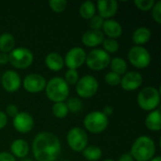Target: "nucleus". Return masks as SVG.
<instances>
[{
	"label": "nucleus",
	"mask_w": 161,
	"mask_h": 161,
	"mask_svg": "<svg viewBox=\"0 0 161 161\" xmlns=\"http://www.w3.org/2000/svg\"><path fill=\"white\" fill-rule=\"evenodd\" d=\"M33 155L37 161H55L60 154L61 144L53 133H39L32 144Z\"/></svg>",
	"instance_id": "f257e3e1"
},
{
	"label": "nucleus",
	"mask_w": 161,
	"mask_h": 161,
	"mask_svg": "<svg viewBox=\"0 0 161 161\" xmlns=\"http://www.w3.org/2000/svg\"><path fill=\"white\" fill-rule=\"evenodd\" d=\"M155 153V142L147 136H142L138 138L133 143L130 155L133 159H136L137 161H148L154 158Z\"/></svg>",
	"instance_id": "f03ea898"
},
{
	"label": "nucleus",
	"mask_w": 161,
	"mask_h": 161,
	"mask_svg": "<svg viewBox=\"0 0 161 161\" xmlns=\"http://www.w3.org/2000/svg\"><path fill=\"white\" fill-rule=\"evenodd\" d=\"M45 92L49 100L55 103L64 102L69 96V85L61 77H54L46 83Z\"/></svg>",
	"instance_id": "7ed1b4c3"
},
{
	"label": "nucleus",
	"mask_w": 161,
	"mask_h": 161,
	"mask_svg": "<svg viewBox=\"0 0 161 161\" xmlns=\"http://www.w3.org/2000/svg\"><path fill=\"white\" fill-rule=\"evenodd\" d=\"M160 103V93L157 88L146 87L142 89L138 95V104L147 111H153Z\"/></svg>",
	"instance_id": "20e7f679"
},
{
	"label": "nucleus",
	"mask_w": 161,
	"mask_h": 161,
	"mask_svg": "<svg viewBox=\"0 0 161 161\" xmlns=\"http://www.w3.org/2000/svg\"><path fill=\"white\" fill-rule=\"evenodd\" d=\"M85 128L93 134H98L106 130L108 125V117L101 111H92L86 115L84 119Z\"/></svg>",
	"instance_id": "39448f33"
},
{
	"label": "nucleus",
	"mask_w": 161,
	"mask_h": 161,
	"mask_svg": "<svg viewBox=\"0 0 161 161\" xmlns=\"http://www.w3.org/2000/svg\"><path fill=\"white\" fill-rule=\"evenodd\" d=\"M32 52L25 47H18L8 54V62L17 69L28 68L33 62Z\"/></svg>",
	"instance_id": "423d86ee"
},
{
	"label": "nucleus",
	"mask_w": 161,
	"mask_h": 161,
	"mask_svg": "<svg viewBox=\"0 0 161 161\" xmlns=\"http://www.w3.org/2000/svg\"><path fill=\"white\" fill-rule=\"evenodd\" d=\"M86 63L90 69L101 71L110 63V56L103 49H93L86 56Z\"/></svg>",
	"instance_id": "0eeeda50"
},
{
	"label": "nucleus",
	"mask_w": 161,
	"mask_h": 161,
	"mask_svg": "<svg viewBox=\"0 0 161 161\" xmlns=\"http://www.w3.org/2000/svg\"><path fill=\"white\" fill-rule=\"evenodd\" d=\"M99 83L92 75H84L75 84L76 93L82 98H91L98 91Z\"/></svg>",
	"instance_id": "6e6552de"
},
{
	"label": "nucleus",
	"mask_w": 161,
	"mask_h": 161,
	"mask_svg": "<svg viewBox=\"0 0 161 161\" xmlns=\"http://www.w3.org/2000/svg\"><path fill=\"white\" fill-rule=\"evenodd\" d=\"M67 142L70 148L75 152H82L88 144V135L80 127L72 128L67 134Z\"/></svg>",
	"instance_id": "1a4fd4ad"
},
{
	"label": "nucleus",
	"mask_w": 161,
	"mask_h": 161,
	"mask_svg": "<svg viewBox=\"0 0 161 161\" xmlns=\"http://www.w3.org/2000/svg\"><path fill=\"white\" fill-rule=\"evenodd\" d=\"M128 59L130 63L136 68L144 69L149 66L151 62V56L146 48L136 45L129 50Z\"/></svg>",
	"instance_id": "9d476101"
},
{
	"label": "nucleus",
	"mask_w": 161,
	"mask_h": 161,
	"mask_svg": "<svg viewBox=\"0 0 161 161\" xmlns=\"http://www.w3.org/2000/svg\"><path fill=\"white\" fill-rule=\"evenodd\" d=\"M86 52L81 47H74L70 49L64 58V63L69 69L76 70L86 61Z\"/></svg>",
	"instance_id": "9b49d317"
},
{
	"label": "nucleus",
	"mask_w": 161,
	"mask_h": 161,
	"mask_svg": "<svg viewBox=\"0 0 161 161\" xmlns=\"http://www.w3.org/2000/svg\"><path fill=\"white\" fill-rule=\"evenodd\" d=\"M23 86L27 92L38 93L45 89L46 80L42 75L39 74H31L25 77Z\"/></svg>",
	"instance_id": "f8f14e48"
},
{
	"label": "nucleus",
	"mask_w": 161,
	"mask_h": 161,
	"mask_svg": "<svg viewBox=\"0 0 161 161\" xmlns=\"http://www.w3.org/2000/svg\"><path fill=\"white\" fill-rule=\"evenodd\" d=\"M13 126L20 133H27L34 126L33 117L27 112H19L13 118Z\"/></svg>",
	"instance_id": "ddd939ff"
},
{
	"label": "nucleus",
	"mask_w": 161,
	"mask_h": 161,
	"mask_svg": "<svg viewBox=\"0 0 161 161\" xmlns=\"http://www.w3.org/2000/svg\"><path fill=\"white\" fill-rule=\"evenodd\" d=\"M1 83L8 92H15L21 86V78L15 71L8 70L2 75Z\"/></svg>",
	"instance_id": "4468645a"
},
{
	"label": "nucleus",
	"mask_w": 161,
	"mask_h": 161,
	"mask_svg": "<svg viewBox=\"0 0 161 161\" xmlns=\"http://www.w3.org/2000/svg\"><path fill=\"white\" fill-rule=\"evenodd\" d=\"M120 84L125 91H135L142 84V76L138 72H128L125 74L123 78H121Z\"/></svg>",
	"instance_id": "2eb2a0df"
},
{
	"label": "nucleus",
	"mask_w": 161,
	"mask_h": 161,
	"mask_svg": "<svg viewBox=\"0 0 161 161\" xmlns=\"http://www.w3.org/2000/svg\"><path fill=\"white\" fill-rule=\"evenodd\" d=\"M99 16L104 18L113 17L118 11V2L115 0H100L97 2Z\"/></svg>",
	"instance_id": "dca6fc26"
},
{
	"label": "nucleus",
	"mask_w": 161,
	"mask_h": 161,
	"mask_svg": "<svg viewBox=\"0 0 161 161\" xmlns=\"http://www.w3.org/2000/svg\"><path fill=\"white\" fill-rule=\"evenodd\" d=\"M104 33L101 30H88L82 36V42L89 47H95L104 41Z\"/></svg>",
	"instance_id": "f3484780"
},
{
	"label": "nucleus",
	"mask_w": 161,
	"mask_h": 161,
	"mask_svg": "<svg viewBox=\"0 0 161 161\" xmlns=\"http://www.w3.org/2000/svg\"><path fill=\"white\" fill-rule=\"evenodd\" d=\"M103 30H104V33L109 39H114V40H116V38H119L123 33L122 25H120L119 22L115 20L105 21L103 25Z\"/></svg>",
	"instance_id": "a211bd4d"
},
{
	"label": "nucleus",
	"mask_w": 161,
	"mask_h": 161,
	"mask_svg": "<svg viewBox=\"0 0 161 161\" xmlns=\"http://www.w3.org/2000/svg\"><path fill=\"white\" fill-rule=\"evenodd\" d=\"M45 65L51 71L58 72L64 66V59L60 54L56 52H51L45 57Z\"/></svg>",
	"instance_id": "6ab92c4d"
},
{
	"label": "nucleus",
	"mask_w": 161,
	"mask_h": 161,
	"mask_svg": "<svg viewBox=\"0 0 161 161\" xmlns=\"http://www.w3.org/2000/svg\"><path fill=\"white\" fill-rule=\"evenodd\" d=\"M10 151H11V155L15 158H25L29 152V146L28 143L26 142V141L22 140V139H18L15 140L11 145H10Z\"/></svg>",
	"instance_id": "aec40b11"
},
{
	"label": "nucleus",
	"mask_w": 161,
	"mask_h": 161,
	"mask_svg": "<svg viewBox=\"0 0 161 161\" xmlns=\"http://www.w3.org/2000/svg\"><path fill=\"white\" fill-rule=\"evenodd\" d=\"M145 125L149 130L159 131L161 129V115L160 110L156 109L148 114L145 120Z\"/></svg>",
	"instance_id": "412c9836"
},
{
	"label": "nucleus",
	"mask_w": 161,
	"mask_h": 161,
	"mask_svg": "<svg viewBox=\"0 0 161 161\" xmlns=\"http://www.w3.org/2000/svg\"><path fill=\"white\" fill-rule=\"evenodd\" d=\"M152 33L150 31L149 28L147 27H139L137 28L132 35V40L134 42V43L138 44V46H140L141 44H144L146 42H149V40L151 39Z\"/></svg>",
	"instance_id": "4be33fe9"
},
{
	"label": "nucleus",
	"mask_w": 161,
	"mask_h": 161,
	"mask_svg": "<svg viewBox=\"0 0 161 161\" xmlns=\"http://www.w3.org/2000/svg\"><path fill=\"white\" fill-rule=\"evenodd\" d=\"M15 46V39L9 33H3L0 35V51L1 53H8L13 50Z\"/></svg>",
	"instance_id": "5701e85b"
},
{
	"label": "nucleus",
	"mask_w": 161,
	"mask_h": 161,
	"mask_svg": "<svg viewBox=\"0 0 161 161\" xmlns=\"http://www.w3.org/2000/svg\"><path fill=\"white\" fill-rule=\"evenodd\" d=\"M96 11L95 4L92 1H86L82 3V5L79 8V13L82 18L91 20L94 15Z\"/></svg>",
	"instance_id": "b1692460"
},
{
	"label": "nucleus",
	"mask_w": 161,
	"mask_h": 161,
	"mask_svg": "<svg viewBox=\"0 0 161 161\" xmlns=\"http://www.w3.org/2000/svg\"><path fill=\"white\" fill-rule=\"evenodd\" d=\"M109 64H110L112 72L119 75H125L127 70V64H126L125 60L123 59L122 58H114L110 59Z\"/></svg>",
	"instance_id": "393cba45"
},
{
	"label": "nucleus",
	"mask_w": 161,
	"mask_h": 161,
	"mask_svg": "<svg viewBox=\"0 0 161 161\" xmlns=\"http://www.w3.org/2000/svg\"><path fill=\"white\" fill-rule=\"evenodd\" d=\"M83 156L89 161H97L102 157V150L95 145L87 146L83 151Z\"/></svg>",
	"instance_id": "a878e982"
},
{
	"label": "nucleus",
	"mask_w": 161,
	"mask_h": 161,
	"mask_svg": "<svg viewBox=\"0 0 161 161\" xmlns=\"http://www.w3.org/2000/svg\"><path fill=\"white\" fill-rule=\"evenodd\" d=\"M52 111H53V114L57 118H58V119L65 118L68 115V113H69V110H68V108L66 106V103H64V102L55 103L53 108H52Z\"/></svg>",
	"instance_id": "bb28decb"
},
{
	"label": "nucleus",
	"mask_w": 161,
	"mask_h": 161,
	"mask_svg": "<svg viewBox=\"0 0 161 161\" xmlns=\"http://www.w3.org/2000/svg\"><path fill=\"white\" fill-rule=\"evenodd\" d=\"M66 106L68 108V110L71 111V112H73V113L79 112L83 108V103H82V101L80 99H78V98H75V97L70 98L67 101Z\"/></svg>",
	"instance_id": "cd10ccee"
},
{
	"label": "nucleus",
	"mask_w": 161,
	"mask_h": 161,
	"mask_svg": "<svg viewBox=\"0 0 161 161\" xmlns=\"http://www.w3.org/2000/svg\"><path fill=\"white\" fill-rule=\"evenodd\" d=\"M103 47H104V51L108 53H116L119 50V43L116 40L114 39H106L103 41Z\"/></svg>",
	"instance_id": "c85d7f7f"
},
{
	"label": "nucleus",
	"mask_w": 161,
	"mask_h": 161,
	"mask_svg": "<svg viewBox=\"0 0 161 161\" xmlns=\"http://www.w3.org/2000/svg\"><path fill=\"white\" fill-rule=\"evenodd\" d=\"M48 4L55 12H62L67 8L68 2L66 0H51Z\"/></svg>",
	"instance_id": "c756f323"
},
{
	"label": "nucleus",
	"mask_w": 161,
	"mask_h": 161,
	"mask_svg": "<svg viewBox=\"0 0 161 161\" xmlns=\"http://www.w3.org/2000/svg\"><path fill=\"white\" fill-rule=\"evenodd\" d=\"M66 83L69 85H75L77 81L79 80V74L76 70L69 69L65 74V79Z\"/></svg>",
	"instance_id": "7c9ffc66"
},
{
	"label": "nucleus",
	"mask_w": 161,
	"mask_h": 161,
	"mask_svg": "<svg viewBox=\"0 0 161 161\" xmlns=\"http://www.w3.org/2000/svg\"><path fill=\"white\" fill-rule=\"evenodd\" d=\"M134 4L139 9L146 11L153 8L155 5V0H135Z\"/></svg>",
	"instance_id": "2f4dec72"
},
{
	"label": "nucleus",
	"mask_w": 161,
	"mask_h": 161,
	"mask_svg": "<svg viewBox=\"0 0 161 161\" xmlns=\"http://www.w3.org/2000/svg\"><path fill=\"white\" fill-rule=\"evenodd\" d=\"M121 75L113 73V72H109L105 76V80L106 82L110 85V86H117L121 83Z\"/></svg>",
	"instance_id": "473e14b6"
},
{
	"label": "nucleus",
	"mask_w": 161,
	"mask_h": 161,
	"mask_svg": "<svg viewBox=\"0 0 161 161\" xmlns=\"http://www.w3.org/2000/svg\"><path fill=\"white\" fill-rule=\"evenodd\" d=\"M104 19L99 16V15H94L91 21H90V26L92 27V29L93 30H100V28L103 27L104 25Z\"/></svg>",
	"instance_id": "72a5a7b5"
},
{
	"label": "nucleus",
	"mask_w": 161,
	"mask_h": 161,
	"mask_svg": "<svg viewBox=\"0 0 161 161\" xmlns=\"http://www.w3.org/2000/svg\"><path fill=\"white\" fill-rule=\"evenodd\" d=\"M152 16L153 19L158 23H161V1H158L157 3H155L154 7H153V11H152Z\"/></svg>",
	"instance_id": "f704fd0d"
},
{
	"label": "nucleus",
	"mask_w": 161,
	"mask_h": 161,
	"mask_svg": "<svg viewBox=\"0 0 161 161\" xmlns=\"http://www.w3.org/2000/svg\"><path fill=\"white\" fill-rule=\"evenodd\" d=\"M6 111H7V113H8V116H10V117H15L18 113H19V111H18V108L15 106V105H8V107H7V109H6Z\"/></svg>",
	"instance_id": "c9c22d12"
},
{
	"label": "nucleus",
	"mask_w": 161,
	"mask_h": 161,
	"mask_svg": "<svg viewBox=\"0 0 161 161\" xmlns=\"http://www.w3.org/2000/svg\"><path fill=\"white\" fill-rule=\"evenodd\" d=\"M0 161H16V159L10 153L3 152L0 153Z\"/></svg>",
	"instance_id": "e433bc0d"
},
{
	"label": "nucleus",
	"mask_w": 161,
	"mask_h": 161,
	"mask_svg": "<svg viewBox=\"0 0 161 161\" xmlns=\"http://www.w3.org/2000/svg\"><path fill=\"white\" fill-rule=\"evenodd\" d=\"M7 123H8V117H7V115L4 112L0 111V129L4 128L6 126Z\"/></svg>",
	"instance_id": "4c0bfd02"
},
{
	"label": "nucleus",
	"mask_w": 161,
	"mask_h": 161,
	"mask_svg": "<svg viewBox=\"0 0 161 161\" xmlns=\"http://www.w3.org/2000/svg\"><path fill=\"white\" fill-rule=\"evenodd\" d=\"M8 63V55L6 53H0V65H6Z\"/></svg>",
	"instance_id": "58836bf2"
},
{
	"label": "nucleus",
	"mask_w": 161,
	"mask_h": 161,
	"mask_svg": "<svg viewBox=\"0 0 161 161\" xmlns=\"http://www.w3.org/2000/svg\"><path fill=\"white\" fill-rule=\"evenodd\" d=\"M103 113H104L107 117L112 115V113H113V108H112L111 106H107V107H105V108H104V110H103Z\"/></svg>",
	"instance_id": "ea45409f"
},
{
	"label": "nucleus",
	"mask_w": 161,
	"mask_h": 161,
	"mask_svg": "<svg viewBox=\"0 0 161 161\" xmlns=\"http://www.w3.org/2000/svg\"><path fill=\"white\" fill-rule=\"evenodd\" d=\"M118 161H134L133 158L131 157L130 154H124L120 157Z\"/></svg>",
	"instance_id": "a19ab883"
},
{
	"label": "nucleus",
	"mask_w": 161,
	"mask_h": 161,
	"mask_svg": "<svg viewBox=\"0 0 161 161\" xmlns=\"http://www.w3.org/2000/svg\"><path fill=\"white\" fill-rule=\"evenodd\" d=\"M151 161H161L160 157H157V158H152Z\"/></svg>",
	"instance_id": "79ce46f5"
},
{
	"label": "nucleus",
	"mask_w": 161,
	"mask_h": 161,
	"mask_svg": "<svg viewBox=\"0 0 161 161\" xmlns=\"http://www.w3.org/2000/svg\"><path fill=\"white\" fill-rule=\"evenodd\" d=\"M104 161H115V160H113V159H111V158H108V159H106V160H104Z\"/></svg>",
	"instance_id": "37998d69"
},
{
	"label": "nucleus",
	"mask_w": 161,
	"mask_h": 161,
	"mask_svg": "<svg viewBox=\"0 0 161 161\" xmlns=\"http://www.w3.org/2000/svg\"><path fill=\"white\" fill-rule=\"evenodd\" d=\"M23 161H32V160H30V159H25V160H23Z\"/></svg>",
	"instance_id": "c03bdc74"
}]
</instances>
